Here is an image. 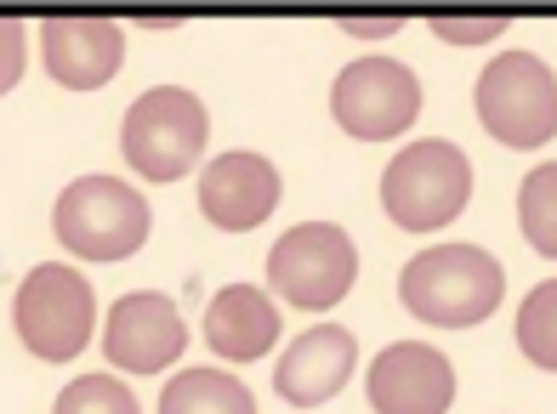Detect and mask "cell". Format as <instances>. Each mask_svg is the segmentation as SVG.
Here are the masks:
<instances>
[{
	"label": "cell",
	"mask_w": 557,
	"mask_h": 414,
	"mask_svg": "<svg viewBox=\"0 0 557 414\" xmlns=\"http://www.w3.org/2000/svg\"><path fill=\"white\" fill-rule=\"evenodd\" d=\"M506 296V267L478 244H433L410 255L398 273V301L410 306L421 324L438 329H472L484 324Z\"/></svg>",
	"instance_id": "6da1fadb"
},
{
	"label": "cell",
	"mask_w": 557,
	"mask_h": 414,
	"mask_svg": "<svg viewBox=\"0 0 557 414\" xmlns=\"http://www.w3.org/2000/svg\"><path fill=\"white\" fill-rule=\"evenodd\" d=\"M148 204L120 176H81L52 204V233L69 255L81 262H125L148 239Z\"/></svg>",
	"instance_id": "7a4b0ae2"
},
{
	"label": "cell",
	"mask_w": 557,
	"mask_h": 414,
	"mask_svg": "<svg viewBox=\"0 0 557 414\" xmlns=\"http://www.w3.org/2000/svg\"><path fill=\"white\" fill-rule=\"evenodd\" d=\"M472 199V160L444 137L398 148L382 171V204L404 233H433L455 222Z\"/></svg>",
	"instance_id": "3957f363"
},
{
	"label": "cell",
	"mask_w": 557,
	"mask_h": 414,
	"mask_svg": "<svg viewBox=\"0 0 557 414\" xmlns=\"http://www.w3.org/2000/svg\"><path fill=\"white\" fill-rule=\"evenodd\" d=\"M211 137V120H206V102L183 86H154L143 91L132 109H125L120 125V148H125V165L148 183H176L183 171L199 165Z\"/></svg>",
	"instance_id": "277c9868"
},
{
	"label": "cell",
	"mask_w": 557,
	"mask_h": 414,
	"mask_svg": "<svg viewBox=\"0 0 557 414\" xmlns=\"http://www.w3.org/2000/svg\"><path fill=\"white\" fill-rule=\"evenodd\" d=\"M91 324H97V296H91L86 273H74L63 262H46L17 284L12 329L35 357H46V364H69L74 352H86Z\"/></svg>",
	"instance_id": "5b68a950"
},
{
	"label": "cell",
	"mask_w": 557,
	"mask_h": 414,
	"mask_svg": "<svg viewBox=\"0 0 557 414\" xmlns=\"http://www.w3.org/2000/svg\"><path fill=\"white\" fill-rule=\"evenodd\" d=\"M478 120L506 148H541L557 137V74L535 51H500L478 74Z\"/></svg>",
	"instance_id": "8992f818"
},
{
	"label": "cell",
	"mask_w": 557,
	"mask_h": 414,
	"mask_svg": "<svg viewBox=\"0 0 557 414\" xmlns=\"http://www.w3.org/2000/svg\"><path fill=\"white\" fill-rule=\"evenodd\" d=\"M352 278H359V250H352L347 227H336V222H296L268 250L273 296L290 306H308V313L336 306L352 290Z\"/></svg>",
	"instance_id": "52a82bcc"
},
{
	"label": "cell",
	"mask_w": 557,
	"mask_h": 414,
	"mask_svg": "<svg viewBox=\"0 0 557 414\" xmlns=\"http://www.w3.org/2000/svg\"><path fill=\"white\" fill-rule=\"evenodd\" d=\"M331 114L347 137L359 142H387L398 131H410L421 114V80L416 68H404L393 58H359L336 74L331 86Z\"/></svg>",
	"instance_id": "ba28073f"
},
{
	"label": "cell",
	"mask_w": 557,
	"mask_h": 414,
	"mask_svg": "<svg viewBox=\"0 0 557 414\" xmlns=\"http://www.w3.org/2000/svg\"><path fill=\"white\" fill-rule=\"evenodd\" d=\"M109 364L125 375H160L188 352V324L176 313V301L160 290H132L114 301L109 329H103Z\"/></svg>",
	"instance_id": "9c48e42d"
},
{
	"label": "cell",
	"mask_w": 557,
	"mask_h": 414,
	"mask_svg": "<svg viewBox=\"0 0 557 414\" xmlns=\"http://www.w3.org/2000/svg\"><path fill=\"white\" fill-rule=\"evenodd\" d=\"M455 364L426 341H393L370 364V409L375 414H449Z\"/></svg>",
	"instance_id": "30bf717a"
},
{
	"label": "cell",
	"mask_w": 557,
	"mask_h": 414,
	"mask_svg": "<svg viewBox=\"0 0 557 414\" xmlns=\"http://www.w3.org/2000/svg\"><path fill=\"white\" fill-rule=\"evenodd\" d=\"M278 193H285V176L273 171V160L262 153H216V160L199 171V211L211 216V227L222 233H250L273 216Z\"/></svg>",
	"instance_id": "8fae6325"
},
{
	"label": "cell",
	"mask_w": 557,
	"mask_h": 414,
	"mask_svg": "<svg viewBox=\"0 0 557 414\" xmlns=\"http://www.w3.org/2000/svg\"><path fill=\"white\" fill-rule=\"evenodd\" d=\"M46 74L69 91L109 86L125 63V29L114 17H46L40 23Z\"/></svg>",
	"instance_id": "7c38bea8"
},
{
	"label": "cell",
	"mask_w": 557,
	"mask_h": 414,
	"mask_svg": "<svg viewBox=\"0 0 557 414\" xmlns=\"http://www.w3.org/2000/svg\"><path fill=\"white\" fill-rule=\"evenodd\" d=\"M352 364H359V341H352V329L342 324H319L308 335H296L290 352L278 357L273 369V386L278 398L296 403V409H319L331 403L342 386L352 380Z\"/></svg>",
	"instance_id": "4fadbf2b"
},
{
	"label": "cell",
	"mask_w": 557,
	"mask_h": 414,
	"mask_svg": "<svg viewBox=\"0 0 557 414\" xmlns=\"http://www.w3.org/2000/svg\"><path fill=\"white\" fill-rule=\"evenodd\" d=\"M206 341L227 364H250V357L273 352V341H278L273 296L257 290V284H227V290H216L206 306Z\"/></svg>",
	"instance_id": "5bb4252c"
},
{
	"label": "cell",
	"mask_w": 557,
	"mask_h": 414,
	"mask_svg": "<svg viewBox=\"0 0 557 414\" xmlns=\"http://www.w3.org/2000/svg\"><path fill=\"white\" fill-rule=\"evenodd\" d=\"M160 414H257V398L227 369H183L160 392Z\"/></svg>",
	"instance_id": "9a60e30c"
},
{
	"label": "cell",
	"mask_w": 557,
	"mask_h": 414,
	"mask_svg": "<svg viewBox=\"0 0 557 414\" xmlns=\"http://www.w3.org/2000/svg\"><path fill=\"white\" fill-rule=\"evenodd\" d=\"M518 222H523V239L557 262V160L552 165H535V171L523 176V188H518Z\"/></svg>",
	"instance_id": "2e32d148"
},
{
	"label": "cell",
	"mask_w": 557,
	"mask_h": 414,
	"mask_svg": "<svg viewBox=\"0 0 557 414\" xmlns=\"http://www.w3.org/2000/svg\"><path fill=\"white\" fill-rule=\"evenodd\" d=\"M518 347L535 369L557 375V278L535 284L518 306Z\"/></svg>",
	"instance_id": "e0dca14e"
},
{
	"label": "cell",
	"mask_w": 557,
	"mask_h": 414,
	"mask_svg": "<svg viewBox=\"0 0 557 414\" xmlns=\"http://www.w3.org/2000/svg\"><path fill=\"white\" fill-rule=\"evenodd\" d=\"M52 414H137V398H132V386L114 380V375H81L58 392Z\"/></svg>",
	"instance_id": "ac0fdd59"
},
{
	"label": "cell",
	"mask_w": 557,
	"mask_h": 414,
	"mask_svg": "<svg viewBox=\"0 0 557 414\" xmlns=\"http://www.w3.org/2000/svg\"><path fill=\"white\" fill-rule=\"evenodd\" d=\"M433 35L449 40V46H484L506 29V12H484V17H449V12H433Z\"/></svg>",
	"instance_id": "d6986e66"
},
{
	"label": "cell",
	"mask_w": 557,
	"mask_h": 414,
	"mask_svg": "<svg viewBox=\"0 0 557 414\" xmlns=\"http://www.w3.org/2000/svg\"><path fill=\"white\" fill-rule=\"evenodd\" d=\"M23 80V23L0 17V97Z\"/></svg>",
	"instance_id": "ffe728a7"
},
{
	"label": "cell",
	"mask_w": 557,
	"mask_h": 414,
	"mask_svg": "<svg viewBox=\"0 0 557 414\" xmlns=\"http://www.w3.org/2000/svg\"><path fill=\"white\" fill-rule=\"evenodd\" d=\"M342 29L347 35H393V29H404V12H387V17H347L342 12Z\"/></svg>",
	"instance_id": "44dd1931"
}]
</instances>
